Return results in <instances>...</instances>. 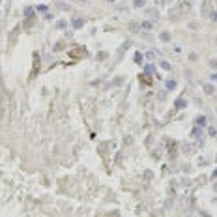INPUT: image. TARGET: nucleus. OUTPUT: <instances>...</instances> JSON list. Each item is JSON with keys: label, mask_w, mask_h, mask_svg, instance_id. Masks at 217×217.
Masks as SVG:
<instances>
[{"label": "nucleus", "mask_w": 217, "mask_h": 217, "mask_svg": "<svg viewBox=\"0 0 217 217\" xmlns=\"http://www.w3.org/2000/svg\"><path fill=\"white\" fill-rule=\"evenodd\" d=\"M213 176H215V178H217V170H215V172H213Z\"/></svg>", "instance_id": "16"}, {"label": "nucleus", "mask_w": 217, "mask_h": 217, "mask_svg": "<svg viewBox=\"0 0 217 217\" xmlns=\"http://www.w3.org/2000/svg\"><path fill=\"white\" fill-rule=\"evenodd\" d=\"M197 126H198V127L206 126V118H204V116H198V118H197Z\"/></svg>", "instance_id": "3"}, {"label": "nucleus", "mask_w": 217, "mask_h": 217, "mask_svg": "<svg viewBox=\"0 0 217 217\" xmlns=\"http://www.w3.org/2000/svg\"><path fill=\"white\" fill-rule=\"evenodd\" d=\"M84 26V19H79V21H73V28H83Z\"/></svg>", "instance_id": "2"}, {"label": "nucleus", "mask_w": 217, "mask_h": 217, "mask_svg": "<svg viewBox=\"0 0 217 217\" xmlns=\"http://www.w3.org/2000/svg\"><path fill=\"white\" fill-rule=\"evenodd\" d=\"M167 88H169V90L176 88V83H174V81H167Z\"/></svg>", "instance_id": "6"}, {"label": "nucleus", "mask_w": 217, "mask_h": 217, "mask_svg": "<svg viewBox=\"0 0 217 217\" xmlns=\"http://www.w3.org/2000/svg\"><path fill=\"white\" fill-rule=\"evenodd\" d=\"M142 28H144V30H152V23L144 21V23H142Z\"/></svg>", "instance_id": "5"}, {"label": "nucleus", "mask_w": 217, "mask_h": 217, "mask_svg": "<svg viewBox=\"0 0 217 217\" xmlns=\"http://www.w3.org/2000/svg\"><path fill=\"white\" fill-rule=\"evenodd\" d=\"M146 73H154V66H146Z\"/></svg>", "instance_id": "12"}, {"label": "nucleus", "mask_w": 217, "mask_h": 217, "mask_svg": "<svg viewBox=\"0 0 217 217\" xmlns=\"http://www.w3.org/2000/svg\"><path fill=\"white\" fill-rule=\"evenodd\" d=\"M135 60H137V62L140 64V62H142V54H138V52H137V54H135Z\"/></svg>", "instance_id": "11"}, {"label": "nucleus", "mask_w": 217, "mask_h": 217, "mask_svg": "<svg viewBox=\"0 0 217 217\" xmlns=\"http://www.w3.org/2000/svg\"><path fill=\"white\" fill-rule=\"evenodd\" d=\"M24 15H32V8H26V9H24Z\"/></svg>", "instance_id": "14"}, {"label": "nucleus", "mask_w": 217, "mask_h": 217, "mask_svg": "<svg viewBox=\"0 0 217 217\" xmlns=\"http://www.w3.org/2000/svg\"><path fill=\"white\" fill-rule=\"evenodd\" d=\"M204 90H206V92H208V94H213V88H212V86H210V84H206V86H204Z\"/></svg>", "instance_id": "10"}, {"label": "nucleus", "mask_w": 217, "mask_h": 217, "mask_svg": "<svg viewBox=\"0 0 217 217\" xmlns=\"http://www.w3.org/2000/svg\"><path fill=\"white\" fill-rule=\"evenodd\" d=\"M193 135H195V137H200V129H198V127H197V129H193Z\"/></svg>", "instance_id": "13"}, {"label": "nucleus", "mask_w": 217, "mask_h": 217, "mask_svg": "<svg viewBox=\"0 0 217 217\" xmlns=\"http://www.w3.org/2000/svg\"><path fill=\"white\" fill-rule=\"evenodd\" d=\"M169 38H170V36L167 34V32H163V34H161V40H163V41H169Z\"/></svg>", "instance_id": "9"}, {"label": "nucleus", "mask_w": 217, "mask_h": 217, "mask_svg": "<svg viewBox=\"0 0 217 217\" xmlns=\"http://www.w3.org/2000/svg\"><path fill=\"white\" fill-rule=\"evenodd\" d=\"M150 15L154 17V21H155V19H157V15H159V13L155 11V9H152V11H150V9H148V17H150Z\"/></svg>", "instance_id": "4"}, {"label": "nucleus", "mask_w": 217, "mask_h": 217, "mask_svg": "<svg viewBox=\"0 0 217 217\" xmlns=\"http://www.w3.org/2000/svg\"><path fill=\"white\" fill-rule=\"evenodd\" d=\"M47 9H49V6H47V4H45V6H38V11H41V13H45Z\"/></svg>", "instance_id": "7"}, {"label": "nucleus", "mask_w": 217, "mask_h": 217, "mask_svg": "<svg viewBox=\"0 0 217 217\" xmlns=\"http://www.w3.org/2000/svg\"><path fill=\"white\" fill-rule=\"evenodd\" d=\"M135 6H137V8H142V6H144V0H135Z\"/></svg>", "instance_id": "8"}, {"label": "nucleus", "mask_w": 217, "mask_h": 217, "mask_svg": "<svg viewBox=\"0 0 217 217\" xmlns=\"http://www.w3.org/2000/svg\"><path fill=\"white\" fill-rule=\"evenodd\" d=\"M83 2H88V0H83Z\"/></svg>", "instance_id": "18"}, {"label": "nucleus", "mask_w": 217, "mask_h": 217, "mask_svg": "<svg viewBox=\"0 0 217 217\" xmlns=\"http://www.w3.org/2000/svg\"><path fill=\"white\" fill-rule=\"evenodd\" d=\"M0 2H2V0H0Z\"/></svg>", "instance_id": "19"}, {"label": "nucleus", "mask_w": 217, "mask_h": 217, "mask_svg": "<svg viewBox=\"0 0 217 217\" xmlns=\"http://www.w3.org/2000/svg\"><path fill=\"white\" fill-rule=\"evenodd\" d=\"M212 21H217V11H213V13H212Z\"/></svg>", "instance_id": "15"}, {"label": "nucleus", "mask_w": 217, "mask_h": 217, "mask_svg": "<svg viewBox=\"0 0 217 217\" xmlns=\"http://www.w3.org/2000/svg\"><path fill=\"white\" fill-rule=\"evenodd\" d=\"M109 2H114V0H109Z\"/></svg>", "instance_id": "17"}, {"label": "nucleus", "mask_w": 217, "mask_h": 217, "mask_svg": "<svg viewBox=\"0 0 217 217\" xmlns=\"http://www.w3.org/2000/svg\"><path fill=\"white\" fill-rule=\"evenodd\" d=\"M159 66H161L165 71H170V69H172V66H170L169 62H165V60H161V62H159Z\"/></svg>", "instance_id": "1"}]
</instances>
